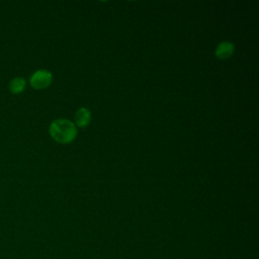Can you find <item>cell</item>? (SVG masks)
I'll use <instances>...</instances> for the list:
<instances>
[{"label": "cell", "mask_w": 259, "mask_h": 259, "mask_svg": "<svg viewBox=\"0 0 259 259\" xmlns=\"http://www.w3.org/2000/svg\"><path fill=\"white\" fill-rule=\"evenodd\" d=\"M9 90L13 94H20L24 91L26 87V80L23 77L17 76L10 80L9 82Z\"/></svg>", "instance_id": "5b68a950"}, {"label": "cell", "mask_w": 259, "mask_h": 259, "mask_svg": "<svg viewBox=\"0 0 259 259\" xmlns=\"http://www.w3.org/2000/svg\"><path fill=\"white\" fill-rule=\"evenodd\" d=\"M49 133L54 141L60 144H69L76 139L78 130L71 120L58 118L51 122Z\"/></svg>", "instance_id": "6da1fadb"}, {"label": "cell", "mask_w": 259, "mask_h": 259, "mask_svg": "<svg viewBox=\"0 0 259 259\" xmlns=\"http://www.w3.org/2000/svg\"><path fill=\"white\" fill-rule=\"evenodd\" d=\"M53 82V75L49 70L39 69L32 73L29 78V85L35 90L48 88Z\"/></svg>", "instance_id": "7a4b0ae2"}, {"label": "cell", "mask_w": 259, "mask_h": 259, "mask_svg": "<svg viewBox=\"0 0 259 259\" xmlns=\"http://www.w3.org/2000/svg\"><path fill=\"white\" fill-rule=\"evenodd\" d=\"M235 52V46L231 41H222L220 42L214 50V56L220 60L230 59Z\"/></svg>", "instance_id": "3957f363"}, {"label": "cell", "mask_w": 259, "mask_h": 259, "mask_svg": "<svg viewBox=\"0 0 259 259\" xmlns=\"http://www.w3.org/2000/svg\"><path fill=\"white\" fill-rule=\"evenodd\" d=\"M91 121V112L86 107L79 108L75 113V123L78 127L84 128Z\"/></svg>", "instance_id": "277c9868"}]
</instances>
